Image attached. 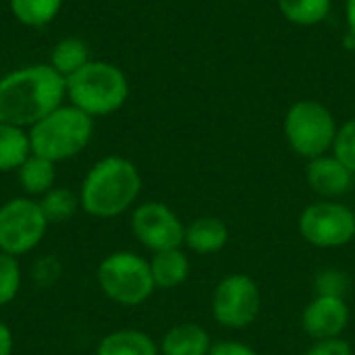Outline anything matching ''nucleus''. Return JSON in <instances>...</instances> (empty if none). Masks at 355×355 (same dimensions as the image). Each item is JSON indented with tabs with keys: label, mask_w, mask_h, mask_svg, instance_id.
Returning <instances> with one entry per match:
<instances>
[{
	"label": "nucleus",
	"mask_w": 355,
	"mask_h": 355,
	"mask_svg": "<svg viewBox=\"0 0 355 355\" xmlns=\"http://www.w3.org/2000/svg\"><path fill=\"white\" fill-rule=\"evenodd\" d=\"M67 102V79L48 62L25 64L0 77V123L31 129Z\"/></svg>",
	"instance_id": "obj_1"
},
{
	"label": "nucleus",
	"mask_w": 355,
	"mask_h": 355,
	"mask_svg": "<svg viewBox=\"0 0 355 355\" xmlns=\"http://www.w3.org/2000/svg\"><path fill=\"white\" fill-rule=\"evenodd\" d=\"M141 193V175L125 156L100 158L83 177L81 210L96 218H114L131 210Z\"/></svg>",
	"instance_id": "obj_2"
},
{
	"label": "nucleus",
	"mask_w": 355,
	"mask_h": 355,
	"mask_svg": "<svg viewBox=\"0 0 355 355\" xmlns=\"http://www.w3.org/2000/svg\"><path fill=\"white\" fill-rule=\"evenodd\" d=\"M129 98V79L108 60H89L67 77V102L92 119L114 114Z\"/></svg>",
	"instance_id": "obj_3"
},
{
	"label": "nucleus",
	"mask_w": 355,
	"mask_h": 355,
	"mask_svg": "<svg viewBox=\"0 0 355 355\" xmlns=\"http://www.w3.org/2000/svg\"><path fill=\"white\" fill-rule=\"evenodd\" d=\"M27 133L31 152L58 164L75 158L89 146L94 137V119L77 106L62 102L27 129Z\"/></svg>",
	"instance_id": "obj_4"
},
{
	"label": "nucleus",
	"mask_w": 355,
	"mask_h": 355,
	"mask_svg": "<svg viewBox=\"0 0 355 355\" xmlns=\"http://www.w3.org/2000/svg\"><path fill=\"white\" fill-rule=\"evenodd\" d=\"M102 293L119 306H141L156 291L150 262L135 252L121 250L108 254L96 272Z\"/></svg>",
	"instance_id": "obj_5"
},
{
	"label": "nucleus",
	"mask_w": 355,
	"mask_h": 355,
	"mask_svg": "<svg viewBox=\"0 0 355 355\" xmlns=\"http://www.w3.org/2000/svg\"><path fill=\"white\" fill-rule=\"evenodd\" d=\"M285 139L302 158H318L333 150L337 137V121L333 112L316 100H300L289 106L283 121Z\"/></svg>",
	"instance_id": "obj_6"
},
{
	"label": "nucleus",
	"mask_w": 355,
	"mask_h": 355,
	"mask_svg": "<svg viewBox=\"0 0 355 355\" xmlns=\"http://www.w3.org/2000/svg\"><path fill=\"white\" fill-rule=\"evenodd\" d=\"M50 223L40 202L27 196L10 198L0 206V252L15 258L33 252L46 237Z\"/></svg>",
	"instance_id": "obj_7"
},
{
	"label": "nucleus",
	"mask_w": 355,
	"mask_h": 355,
	"mask_svg": "<svg viewBox=\"0 0 355 355\" xmlns=\"http://www.w3.org/2000/svg\"><path fill=\"white\" fill-rule=\"evenodd\" d=\"M297 229L314 248H343L355 239V212L337 200H320L300 214Z\"/></svg>",
	"instance_id": "obj_8"
},
{
	"label": "nucleus",
	"mask_w": 355,
	"mask_h": 355,
	"mask_svg": "<svg viewBox=\"0 0 355 355\" xmlns=\"http://www.w3.org/2000/svg\"><path fill=\"white\" fill-rule=\"evenodd\" d=\"M260 287L250 275H229L212 293V316L220 327L231 331L252 327L260 316Z\"/></svg>",
	"instance_id": "obj_9"
},
{
	"label": "nucleus",
	"mask_w": 355,
	"mask_h": 355,
	"mask_svg": "<svg viewBox=\"0 0 355 355\" xmlns=\"http://www.w3.org/2000/svg\"><path fill=\"white\" fill-rule=\"evenodd\" d=\"M131 231L135 239L152 254L181 248L185 225L177 212L162 202H144L131 212Z\"/></svg>",
	"instance_id": "obj_10"
},
{
	"label": "nucleus",
	"mask_w": 355,
	"mask_h": 355,
	"mask_svg": "<svg viewBox=\"0 0 355 355\" xmlns=\"http://www.w3.org/2000/svg\"><path fill=\"white\" fill-rule=\"evenodd\" d=\"M349 324V306L345 297L316 295L302 314V327L314 341L337 339Z\"/></svg>",
	"instance_id": "obj_11"
},
{
	"label": "nucleus",
	"mask_w": 355,
	"mask_h": 355,
	"mask_svg": "<svg viewBox=\"0 0 355 355\" xmlns=\"http://www.w3.org/2000/svg\"><path fill=\"white\" fill-rule=\"evenodd\" d=\"M306 179L316 196L322 200H337L354 189L355 173L335 154H324L308 162Z\"/></svg>",
	"instance_id": "obj_12"
},
{
	"label": "nucleus",
	"mask_w": 355,
	"mask_h": 355,
	"mask_svg": "<svg viewBox=\"0 0 355 355\" xmlns=\"http://www.w3.org/2000/svg\"><path fill=\"white\" fill-rule=\"evenodd\" d=\"M229 243V227L218 216H200L185 227L183 245L200 256L218 254Z\"/></svg>",
	"instance_id": "obj_13"
},
{
	"label": "nucleus",
	"mask_w": 355,
	"mask_h": 355,
	"mask_svg": "<svg viewBox=\"0 0 355 355\" xmlns=\"http://www.w3.org/2000/svg\"><path fill=\"white\" fill-rule=\"evenodd\" d=\"M212 339L208 331L193 322H183L168 329L158 345L160 355H208Z\"/></svg>",
	"instance_id": "obj_14"
},
{
	"label": "nucleus",
	"mask_w": 355,
	"mask_h": 355,
	"mask_svg": "<svg viewBox=\"0 0 355 355\" xmlns=\"http://www.w3.org/2000/svg\"><path fill=\"white\" fill-rule=\"evenodd\" d=\"M150 262V270H152V279L156 289H175L179 285H183L189 277V258L181 248H173V250H164V252H156L152 254Z\"/></svg>",
	"instance_id": "obj_15"
},
{
	"label": "nucleus",
	"mask_w": 355,
	"mask_h": 355,
	"mask_svg": "<svg viewBox=\"0 0 355 355\" xmlns=\"http://www.w3.org/2000/svg\"><path fill=\"white\" fill-rule=\"evenodd\" d=\"M17 177H19V185L25 191V196L40 200L56 183V164L52 160L42 158L31 152L27 156V160L17 168Z\"/></svg>",
	"instance_id": "obj_16"
},
{
	"label": "nucleus",
	"mask_w": 355,
	"mask_h": 355,
	"mask_svg": "<svg viewBox=\"0 0 355 355\" xmlns=\"http://www.w3.org/2000/svg\"><path fill=\"white\" fill-rule=\"evenodd\" d=\"M96 355H160V349L148 333L121 329L108 333L98 343Z\"/></svg>",
	"instance_id": "obj_17"
},
{
	"label": "nucleus",
	"mask_w": 355,
	"mask_h": 355,
	"mask_svg": "<svg viewBox=\"0 0 355 355\" xmlns=\"http://www.w3.org/2000/svg\"><path fill=\"white\" fill-rule=\"evenodd\" d=\"M31 154L27 129L0 123V173H17Z\"/></svg>",
	"instance_id": "obj_18"
},
{
	"label": "nucleus",
	"mask_w": 355,
	"mask_h": 355,
	"mask_svg": "<svg viewBox=\"0 0 355 355\" xmlns=\"http://www.w3.org/2000/svg\"><path fill=\"white\" fill-rule=\"evenodd\" d=\"M89 60H92V56H89V48H87L85 40L69 35V37H62L54 44L48 64L58 75H62L67 79L73 73H77L83 64H87Z\"/></svg>",
	"instance_id": "obj_19"
},
{
	"label": "nucleus",
	"mask_w": 355,
	"mask_h": 355,
	"mask_svg": "<svg viewBox=\"0 0 355 355\" xmlns=\"http://www.w3.org/2000/svg\"><path fill=\"white\" fill-rule=\"evenodd\" d=\"M64 0H8L12 17L25 27H44L52 23Z\"/></svg>",
	"instance_id": "obj_20"
},
{
	"label": "nucleus",
	"mask_w": 355,
	"mask_h": 355,
	"mask_svg": "<svg viewBox=\"0 0 355 355\" xmlns=\"http://www.w3.org/2000/svg\"><path fill=\"white\" fill-rule=\"evenodd\" d=\"M281 15L302 27H312L322 23L333 8V0H277Z\"/></svg>",
	"instance_id": "obj_21"
},
{
	"label": "nucleus",
	"mask_w": 355,
	"mask_h": 355,
	"mask_svg": "<svg viewBox=\"0 0 355 355\" xmlns=\"http://www.w3.org/2000/svg\"><path fill=\"white\" fill-rule=\"evenodd\" d=\"M37 202H40V208L50 225L67 223L81 208L79 193H75L69 187H56V185L48 193H44Z\"/></svg>",
	"instance_id": "obj_22"
},
{
	"label": "nucleus",
	"mask_w": 355,
	"mask_h": 355,
	"mask_svg": "<svg viewBox=\"0 0 355 355\" xmlns=\"http://www.w3.org/2000/svg\"><path fill=\"white\" fill-rule=\"evenodd\" d=\"M21 289V264L19 258L0 252V308L8 306Z\"/></svg>",
	"instance_id": "obj_23"
},
{
	"label": "nucleus",
	"mask_w": 355,
	"mask_h": 355,
	"mask_svg": "<svg viewBox=\"0 0 355 355\" xmlns=\"http://www.w3.org/2000/svg\"><path fill=\"white\" fill-rule=\"evenodd\" d=\"M333 154L355 173V119H349L339 127L333 144Z\"/></svg>",
	"instance_id": "obj_24"
},
{
	"label": "nucleus",
	"mask_w": 355,
	"mask_h": 355,
	"mask_svg": "<svg viewBox=\"0 0 355 355\" xmlns=\"http://www.w3.org/2000/svg\"><path fill=\"white\" fill-rule=\"evenodd\" d=\"M347 289V277L339 270H320L316 277V295L343 297Z\"/></svg>",
	"instance_id": "obj_25"
},
{
	"label": "nucleus",
	"mask_w": 355,
	"mask_h": 355,
	"mask_svg": "<svg viewBox=\"0 0 355 355\" xmlns=\"http://www.w3.org/2000/svg\"><path fill=\"white\" fill-rule=\"evenodd\" d=\"M304 355H354V349L347 341L337 337V339L314 341V345Z\"/></svg>",
	"instance_id": "obj_26"
},
{
	"label": "nucleus",
	"mask_w": 355,
	"mask_h": 355,
	"mask_svg": "<svg viewBox=\"0 0 355 355\" xmlns=\"http://www.w3.org/2000/svg\"><path fill=\"white\" fill-rule=\"evenodd\" d=\"M208 355H258V352L239 341H220V343H212Z\"/></svg>",
	"instance_id": "obj_27"
},
{
	"label": "nucleus",
	"mask_w": 355,
	"mask_h": 355,
	"mask_svg": "<svg viewBox=\"0 0 355 355\" xmlns=\"http://www.w3.org/2000/svg\"><path fill=\"white\" fill-rule=\"evenodd\" d=\"M15 352V337L8 324L0 320V355H12Z\"/></svg>",
	"instance_id": "obj_28"
},
{
	"label": "nucleus",
	"mask_w": 355,
	"mask_h": 355,
	"mask_svg": "<svg viewBox=\"0 0 355 355\" xmlns=\"http://www.w3.org/2000/svg\"><path fill=\"white\" fill-rule=\"evenodd\" d=\"M345 21L349 35L355 40V0H345Z\"/></svg>",
	"instance_id": "obj_29"
},
{
	"label": "nucleus",
	"mask_w": 355,
	"mask_h": 355,
	"mask_svg": "<svg viewBox=\"0 0 355 355\" xmlns=\"http://www.w3.org/2000/svg\"><path fill=\"white\" fill-rule=\"evenodd\" d=\"M354 212H355V210H354Z\"/></svg>",
	"instance_id": "obj_30"
}]
</instances>
